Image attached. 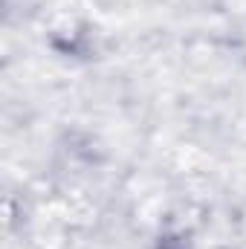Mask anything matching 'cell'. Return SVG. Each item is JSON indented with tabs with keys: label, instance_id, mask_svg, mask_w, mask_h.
Listing matches in <instances>:
<instances>
[{
	"label": "cell",
	"instance_id": "obj_1",
	"mask_svg": "<svg viewBox=\"0 0 246 249\" xmlns=\"http://www.w3.org/2000/svg\"><path fill=\"white\" fill-rule=\"evenodd\" d=\"M151 249H194V238L183 229H165L154 238Z\"/></svg>",
	"mask_w": 246,
	"mask_h": 249
}]
</instances>
